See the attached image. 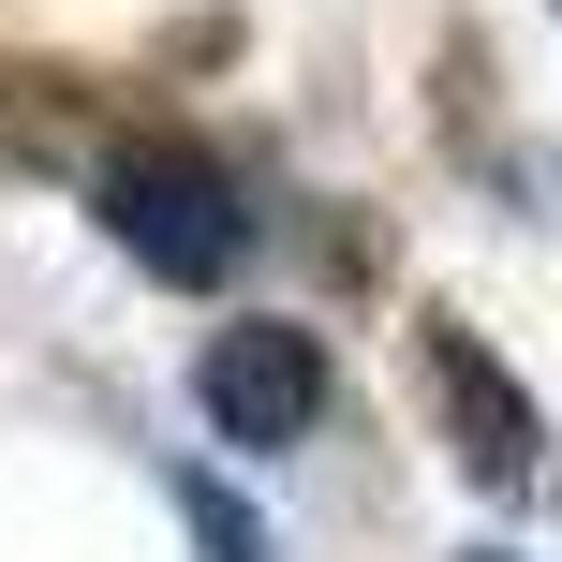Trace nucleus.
<instances>
[{
    "instance_id": "obj_1",
    "label": "nucleus",
    "mask_w": 562,
    "mask_h": 562,
    "mask_svg": "<svg viewBox=\"0 0 562 562\" xmlns=\"http://www.w3.org/2000/svg\"><path fill=\"white\" fill-rule=\"evenodd\" d=\"M75 193H89V223H104V252L134 281H164V296H223V281L252 267V237H267V207L237 193V164L207 134H178V119L104 134Z\"/></svg>"
},
{
    "instance_id": "obj_2",
    "label": "nucleus",
    "mask_w": 562,
    "mask_h": 562,
    "mask_svg": "<svg viewBox=\"0 0 562 562\" xmlns=\"http://www.w3.org/2000/svg\"><path fill=\"white\" fill-rule=\"evenodd\" d=\"M326 400H340V356L311 311H223L193 340V429L223 459H296L326 429Z\"/></svg>"
},
{
    "instance_id": "obj_3",
    "label": "nucleus",
    "mask_w": 562,
    "mask_h": 562,
    "mask_svg": "<svg viewBox=\"0 0 562 562\" xmlns=\"http://www.w3.org/2000/svg\"><path fill=\"white\" fill-rule=\"evenodd\" d=\"M415 385H429V429H445V459L474 488H518L548 459V415H533V385H518L504 356H488L459 311H415Z\"/></svg>"
},
{
    "instance_id": "obj_4",
    "label": "nucleus",
    "mask_w": 562,
    "mask_h": 562,
    "mask_svg": "<svg viewBox=\"0 0 562 562\" xmlns=\"http://www.w3.org/2000/svg\"><path fill=\"white\" fill-rule=\"evenodd\" d=\"M89 148H104V89L75 59L0 45V178H89Z\"/></svg>"
},
{
    "instance_id": "obj_5",
    "label": "nucleus",
    "mask_w": 562,
    "mask_h": 562,
    "mask_svg": "<svg viewBox=\"0 0 562 562\" xmlns=\"http://www.w3.org/2000/svg\"><path fill=\"white\" fill-rule=\"evenodd\" d=\"M164 488H178V518H193V548H207V562H267V518H252V504H237V488H223V474H193V459H178V474H164Z\"/></svg>"
},
{
    "instance_id": "obj_6",
    "label": "nucleus",
    "mask_w": 562,
    "mask_h": 562,
    "mask_svg": "<svg viewBox=\"0 0 562 562\" xmlns=\"http://www.w3.org/2000/svg\"><path fill=\"white\" fill-rule=\"evenodd\" d=\"M459 562H518V548H459Z\"/></svg>"
},
{
    "instance_id": "obj_7",
    "label": "nucleus",
    "mask_w": 562,
    "mask_h": 562,
    "mask_svg": "<svg viewBox=\"0 0 562 562\" xmlns=\"http://www.w3.org/2000/svg\"><path fill=\"white\" fill-rule=\"evenodd\" d=\"M548 15H562V0H548Z\"/></svg>"
}]
</instances>
